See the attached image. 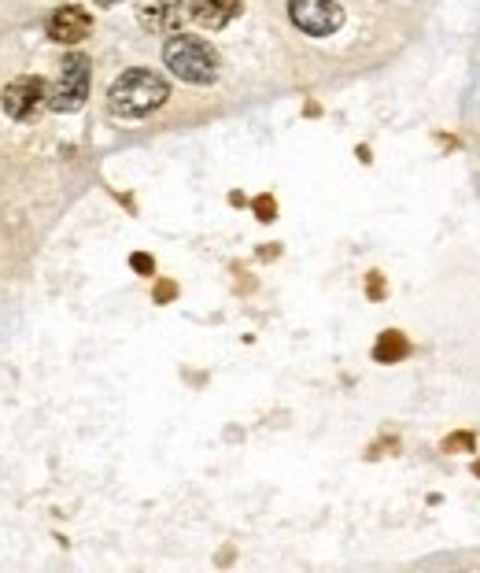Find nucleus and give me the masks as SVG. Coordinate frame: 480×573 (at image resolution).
Here are the masks:
<instances>
[{"label": "nucleus", "instance_id": "1", "mask_svg": "<svg viewBox=\"0 0 480 573\" xmlns=\"http://www.w3.org/2000/svg\"><path fill=\"white\" fill-rule=\"evenodd\" d=\"M170 100V82L159 71L148 67H133V71L119 74L115 86L108 89V108L119 119H144L159 111Z\"/></svg>", "mask_w": 480, "mask_h": 573}, {"label": "nucleus", "instance_id": "2", "mask_svg": "<svg viewBox=\"0 0 480 573\" xmlns=\"http://www.w3.org/2000/svg\"><path fill=\"white\" fill-rule=\"evenodd\" d=\"M163 63L167 71L189 86H211L218 78V52L192 34H174L163 45Z\"/></svg>", "mask_w": 480, "mask_h": 573}, {"label": "nucleus", "instance_id": "3", "mask_svg": "<svg viewBox=\"0 0 480 573\" xmlns=\"http://www.w3.org/2000/svg\"><path fill=\"white\" fill-rule=\"evenodd\" d=\"M89 82H93V63L82 52H71L60 63V78L48 93V104L56 111H78L89 97Z\"/></svg>", "mask_w": 480, "mask_h": 573}, {"label": "nucleus", "instance_id": "4", "mask_svg": "<svg viewBox=\"0 0 480 573\" xmlns=\"http://www.w3.org/2000/svg\"><path fill=\"white\" fill-rule=\"evenodd\" d=\"M288 19L300 26L303 34L329 37L344 26V8L336 0H288Z\"/></svg>", "mask_w": 480, "mask_h": 573}, {"label": "nucleus", "instance_id": "5", "mask_svg": "<svg viewBox=\"0 0 480 573\" xmlns=\"http://www.w3.org/2000/svg\"><path fill=\"white\" fill-rule=\"evenodd\" d=\"M0 104H4V111L12 115V119L26 122L34 119L37 111H41V104H45V82L41 78H15V82H8L4 86V97H0Z\"/></svg>", "mask_w": 480, "mask_h": 573}, {"label": "nucleus", "instance_id": "6", "mask_svg": "<svg viewBox=\"0 0 480 573\" xmlns=\"http://www.w3.org/2000/svg\"><path fill=\"white\" fill-rule=\"evenodd\" d=\"M89 30H93V15L78 8V4H63V8L48 15V37L56 45H78V41L89 37Z\"/></svg>", "mask_w": 480, "mask_h": 573}, {"label": "nucleus", "instance_id": "7", "mask_svg": "<svg viewBox=\"0 0 480 573\" xmlns=\"http://www.w3.org/2000/svg\"><path fill=\"white\" fill-rule=\"evenodd\" d=\"M137 19L148 30H174L189 23V0H137Z\"/></svg>", "mask_w": 480, "mask_h": 573}, {"label": "nucleus", "instance_id": "8", "mask_svg": "<svg viewBox=\"0 0 480 573\" xmlns=\"http://www.w3.org/2000/svg\"><path fill=\"white\" fill-rule=\"evenodd\" d=\"M244 0H189V23L204 30H222L240 15Z\"/></svg>", "mask_w": 480, "mask_h": 573}, {"label": "nucleus", "instance_id": "9", "mask_svg": "<svg viewBox=\"0 0 480 573\" xmlns=\"http://www.w3.org/2000/svg\"><path fill=\"white\" fill-rule=\"evenodd\" d=\"M407 352H410V344L399 330H384L381 337H377V344H373V359H377V363H399V359H407Z\"/></svg>", "mask_w": 480, "mask_h": 573}, {"label": "nucleus", "instance_id": "10", "mask_svg": "<svg viewBox=\"0 0 480 573\" xmlns=\"http://www.w3.org/2000/svg\"><path fill=\"white\" fill-rule=\"evenodd\" d=\"M473 448V433H455V437H447L444 440V452H469Z\"/></svg>", "mask_w": 480, "mask_h": 573}, {"label": "nucleus", "instance_id": "11", "mask_svg": "<svg viewBox=\"0 0 480 573\" xmlns=\"http://www.w3.org/2000/svg\"><path fill=\"white\" fill-rule=\"evenodd\" d=\"M255 215H259L263 222H274V215H277L274 196H259V200H255Z\"/></svg>", "mask_w": 480, "mask_h": 573}, {"label": "nucleus", "instance_id": "12", "mask_svg": "<svg viewBox=\"0 0 480 573\" xmlns=\"http://www.w3.org/2000/svg\"><path fill=\"white\" fill-rule=\"evenodd\" d=\"M130 267L137 270V274H152V270H156V267H152V259L144 256V252H137V256H130Z\"/></svg>", "mask_w": 480, "mask_h": 573}, {"label": "nucleus", "instance_id": "13", "mask_svg": "<svg viewBox=\"0 0 480 573\" xmlns=\"http://www.w3.org/2000/svg\"><path fill=\"white\" fill-rule=\"evenodd\" d=\"M370 296H373V300H381V296H384V281H381V274H370Z\"/></svg>", "mask_w": 480, "mask_h": 573}, {"label": "nucleus", "instance_id": "14", "mask_svg": "<svg viewBox=\"0 0 480 573\" xmlns=\"http://www.w3.org/2000/svg\"><path fill=\"white\" fill-rule=\"evenodd\" d=\"M174 293H178V289H174L170 281H163V285H156V300H174Z\"/></svg>", "mask_w": 480, "mask_h": 573}, {"label": "nucleus", "instance_id": "15", "mask_svg": "<svg viewBox=\"0 0 480 573\" xmlns=\"http://www.w3.org/2000/svg\"><path fill=\"white\" fill-rule=\"evenodd\" d=\"M96 4H119V0H96Z\"/></svg>", "mask_w": 480, "mask_h": 573}, {"label": "nucleus", "instance_id": "16", "mask_svg": "<svg viewBox=\"0 0 480 573\" xmlns=\"http://www.w3.org/2000/svg\"><path fill=\"white\" fill-rule=\"evenodd\" d=\"M473 474H477V477H480V463H477V466H473Z\"/></svg>", "mask_w": 480, "mask_h": 573}]
</instances>
